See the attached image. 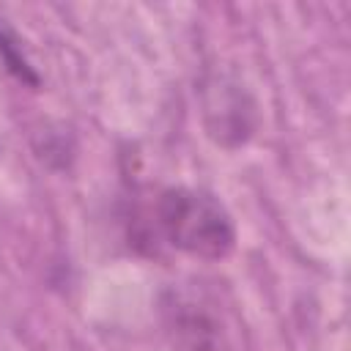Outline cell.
Wrapping results in <instances>:
<instances>
[{
    "instance_id": "4",
    "label": "cell",
    "mask_w": 351,
    "mask_h": 351,
    "mask_svg": "<svg viewBox=\"0 0 351 351\" xmlns=\"http://www.w3.org/2000/svg\"><path fill=\"white\" fill-rule=\"evenodd\" d=\"M0 60H3L5 71H8L16 82L30 85V88H38V85H41V77H38L36 69L30 66V60H27V55H25L19 38H16V33H14L3 19H0Z\"/></svg>"
},
{
    "instance_id": "3",
    "label": "cell",
    "mask_w": 351,
    "mask_h": 351,
    "mask_svg": "<svg viewBox=\"0 0 351 351\" xmlns=\"http://www.w3.org/2000/svg\"><path fill=\"white\" fill-rule=\"evenodd\" d=\"M200 115L206 134L228 151L250 143L258 129V101L247 85L228 71H211L203 77Z\"/></svg>"
},
{
    "instance_id": "1",
    "label": "cell",
    "mask_w": 351,
    "mask_h": 351,
    "mask_svg": "<svg viewBox=\"0 0 351 351\" xmlns=\"http://www.w3.org/2000/svg\"><path fill=\"white\" fill-rule=\"evenodd\" d=\"M162 239L192 258L222 261L236 247V222L225 203L195 186H167L154 203Z\"/></svg>"
},
{
    "instance_id": "2",
    "label": "cell",
    "mask_w": 351,
    "mask_h": 351,
    "mask_svg": "<svg viewBox=\"0 0 351 351\" xmlns=\"http://www.w3.org/2000/svg\"><path fill=\"white\" fill-rule=\"evenodd\" d=\"M165 337L173 351H233L219 307L195 288H167L159 299Z\"/></svg>"
}]
</instances>
